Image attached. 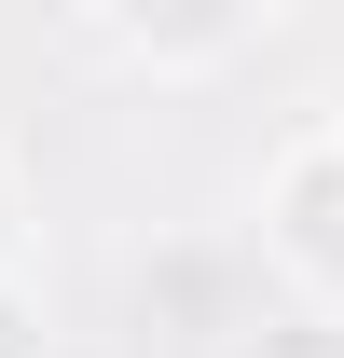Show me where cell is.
<instances>
[{"label":"cell","mask_w":344,"mask_h":358,"mask_svg":"<svg viewBox=\"0 0 344 358\" xmlns=\"http://www.w3.org/2000/svg\"><path fill=\"white\" fill-rule=\"evenodd\" d=\"M220 358H344V317L331 303H261L220 331Z\"/></svg>","instance_id":"3"},{"label":"cell","mask_w":344,"mask_h":358,"mask_svg":"<svg viewBox=\"0 0 344 358\" xmlns=\"http://www.w3.org/2000/svg\"><path fill=\"white\" fill-rule=\"evenodd\" d=\"M14 234H28V193H14V166H0V275H14Z\"/></svg>","instance_id":"5"},{"label":"cell","mask_w":344,"mask_h":358,"mask_svg":"<svg viewBox=\"0 0 344 358\" xmlns=\"http://www.w3.org/2000/svg\"><path fill=\"white\" fill-rule=\"evenodd\" d=\"M0 358H55V331H42V303L0 275Z\"/></svg>","instance_id":"4"},{"label":"cell","mask_w":344,"mask_h":358,"mask_svg":"<svg viewBox=\"0 0 344 358\" xmlns=\"http://www.w3.org/2000/svg\"><path fill=\"white\" fill-rule=\"evenodd\" d=\"M110 14V42L152 55V69H207V55H234L261 28V0H96Z\"/></svg>","instance_id":"2"},{"label":"cell","mask_w":344,"mask_h":358,"mask_svg":"<svg viewBox=\"0 0 344 358\" xmlns=\"http://www.w3.org/2000/svg\"><path fill=\"white\" fill-rule=\"evenodd\" d=\"M261 248L289 275V303H331L344 317V124L289 138L275 166H261Z\"/></svg>","instance_id":"1"}]
</instances>
